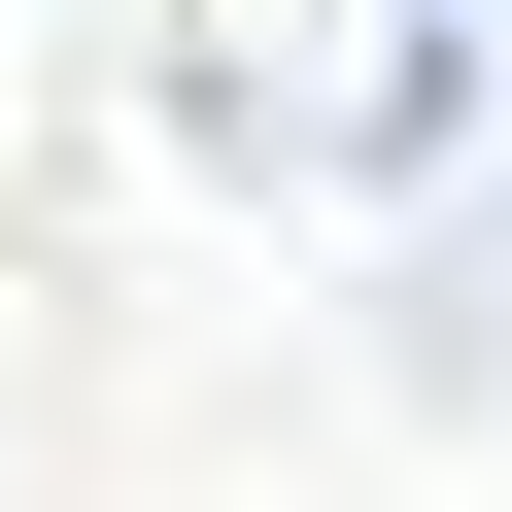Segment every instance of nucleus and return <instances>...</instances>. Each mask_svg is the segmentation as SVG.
Segmentation results:
<instances>
[{
  "label": "nucleus",
  "mask_w": 512,
  "mask_h": 512,
  "mask_svg": "<svg viewBox=\"0 0 512 512\" xmlns=\"http://www.w3.org/2000/svg\"><path fill=\"white\" fill-rule=\"evenodd\" d=\"M205 35V137L239 171H444L512 103V0H171Z\"/></svg>",
  "instance_id": "obj_1"
}]
</instances>
